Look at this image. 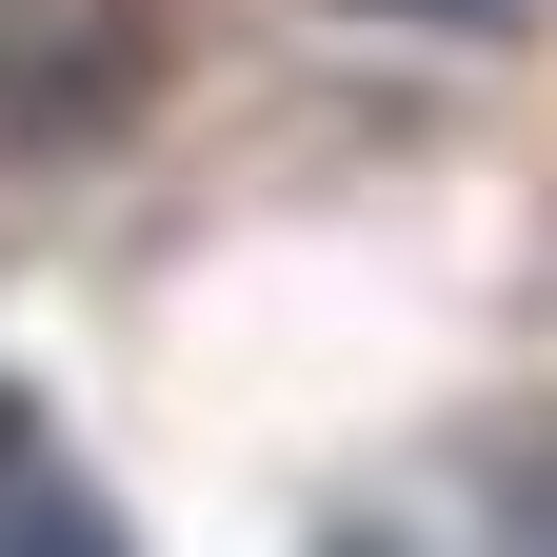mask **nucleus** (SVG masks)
Returning <instances> with one entry per match:
<instances>
[{
    "label": "nucleus",
    "mask_w": 557,
    "mask_h": 557,
    "mask_svg": "<svg viewBox=\"0 0 557 557\" xmlns=\"http://www.w3.org/2000/svg\"><path fill=\"white\" fill-rule=\"evenodd\" d=\"M160 81V0H0V160H81Z\"/></svg>",
    "instance_id": "1"
},
{
    "label": "nucleus",
    "mask_w": 557,
    "mask_h": 557,
    "mask_svg": "<svg viewBox=\"0 0 557 557\" xmlns=\"http://www.w3.org/2000/svg\"><path fill=\"white\" fill-rule=\"evenodd\" d=\"M0 557H120V518H100L81 478L40 458V478H0Z\"/></svg>",
    "instance_id": "2"
},
{
    "label": "nucleus",
    "mask_w": 557,
    "mask_h": 557,
    "mask_svg": "<svg viewBox=\"0 0 557 557\" xmlns=\"http://www.w3.org/2000/svg\"><path fill=\"white\" fill-rule=\"evenodd\" d=\"M0 478H40V418H21V398H0Z\"/></svg>",
    "instance_id": "3"
},
{
    "label": "nucleus",
    "mask_w": 557,
    "mask_h": 557,
    "mask_svg": "<svg viewBox=\"0 0 557 557\" xmlns=\"http://www.w3.org/2000/svg\"><path fill=\"white\" fill-rule=\"evenodd\" d=\"M418 21H498V0H418Z\"/></svg>",
    "instance_id": "4"
}]
</instances>
